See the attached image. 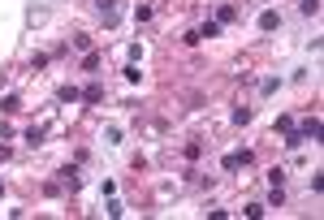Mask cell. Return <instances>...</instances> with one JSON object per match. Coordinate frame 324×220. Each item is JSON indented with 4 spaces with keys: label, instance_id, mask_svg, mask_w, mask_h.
I'll list each match as a JSON object with an SVG mask.
<instances>
[{
    "label": "cell",
    "instance_id": "obj_4",
    "mask_svg": "<svg viewBox=\"0 0 324 220\" xmlns=\"http://www.w3.org/2000/svg\"><path fill=\"white\" fill-rule=\"evenodd\" d=\"M221 35V22H203L199 31H194V39H216Z\"/></svg>",
    "mask_w": 324,
    "mask_h": 220
},
{
    "label": "cell",
    "instance_id": "obj_6",
    "mask_svg": "<svg viewBox=\"0 0 324 220\" xmlns=\"http://www.w3.org/2000/svg\"><path fill=\"white\" fill-rule=\"evenodd\" d=\"M298 134H302V138H320V121H315V117H311V121H302Z\"/></svg>",
    "mask_w": 324,
    "mask_h": 220
},
{
    "label": "cell",
    "instance_id": "obj_3",
    "mask_svg": "<svg viewBox=\"0 0 324 220\" xmlns=\"http://www.w3.org/2000/svg\"><path fill=\"white\" fill-rule=\"evenodd\" d=\"M61 186H65V190H78V186H82V181H78V168H74V164L61 168Z\"/></svg>",
    "mask_w": 324,
    "mask_h": 220
},
{
    "label": "cell",
    "instance_id": "obj_8",
    "mask_svg": "<svg viewBox=\"0 0 324 220\" xmlns=\"http://www.w3.org/2000/svg\"><path fill=\"white\" fill-rule=\"evenodd\" d=\"M22 138H26V143H31V147H39V143H43V130H39V126H31V130H26V134H22Z\"/></svg>",
    "mask_w": 324,
    "mask_h": 220
},
{
    "label": "cell",
    "instance_id": "obj_11",
    "mask_svg": "<svg viewBox=\"0 0 324 220\" xmlns=\"http://www.w3.org/2000/svg\"><path fill=\"white\" fill-rule=\"evenodd\" d=\"M82 69H86V73H99V56H95V52H86V61H82Z\"/></svg>",
    "mask_w": 324,
    "mask_h": 220
},
{
    "label": "cell",
    "instance_id": "obj_15",
    "mask_svg": "<svg viewBox=\"0 0 324 220\" xmlns=\"http://www.w3.org/2000/svg\"><path fill=\"white\" fill-rule=\"evenodd\" d=\"M0 194H5V186H0Z\"/></svg>",
    "mask_w": 324,
    "mask_h": 220
},
{
    "label": "cell",
    "instance_id": "obj_1",
    "mask_svg": "<svg viewBox=\"0 0 324 220\" xmlns=\"http://www.w3.org/2000/svg\"><path fill=\"white\" fill-rule=\"evenodd\" d=\"M277 26H281V13L277 9H264V13H259V31H277Z\"/></svg>",
    "mask_w": 324,
    "mask_h": 220
},
{
    "label": "cell",
    "instance_id": "obj_2",
    "mask_svg": "<svg viewBox=\"0 0 324 220\" xmlns=\"http://www.w3.org/2000/svg\"><path fill=\"white\" fill-rule=\"evenodd\" d=\"M242 164H251V151H229V156H225V168H229V173L242 168Z\"/></svg>",
    "mask_w": 324,
    "mask_h": 220
},
{
    "label": "cell",
    "instance_id": "obj_9",
    "mask_svg": "<svg viewBox=\"0 0 324 220\" xmlns=\"http://www.w3.org/2000/svg\"><path fill=\"white\" fill-rule=\"evenodd\" d=\"M0 108H5V113H18L22 99H18V95H5V99H0Z\"/></svg>",
    "mask_w": 324,
    "mask_h": 220
},
{
    "label": "cell",
    "instance_id": "obj_7",
    "mask_svg": "<svg viewBox=\"0 0 324 220\" xmlns=\"http://www.w3.org/2000/svg\"><path fill=\"white\" fill-rule=\"evenodd\" d=\"M82 99H86V104H99V99H104V91H99V82H91V86H86V91H82Z\"/></svg>",
    "mask_w": 324,
    "mask_h": 220
},
{
    "label": "cell",
    "instance_id": "obj_12",
    "mask_svg": "<svg viewBox=\"0 0 324 220\" xmlns=\"http://www.w3.org/2000/svg\"><path fill=\"white\" fill-rule=\"evenodd\" d=\"M216 22H221V26H225V22H234V9H229V5H221V9H216Z\"/></svg>",
    "mask_w": 324,
    "mask_h": 220
},
{
    "label": "cell",
    "instance_id": "obj_14",
    "mask_svg": "<svg viewBox=\"0 0 324 220\" xmlns=\"http://www.w3.org/2000/svg\"><path fill=\"white\" fill-rule=\"evenodd\" d=\"M302 13L311 18V13H320V0H302Z\"/></svg>",
    "mask_w": 324,
    "mask_h": 220
},
{
    "label": "cell",
    "instance_id": "obj_10",
    "mask_svg": "<svg viewBox=\"0 0 324 220\" xmlns=\"http://www.w3.org/2000/svg\"><path fill=\"white\" fill-rule=\"evenodd\" d=\"M302 143H307V138H302V134H298V130H290V138H285V147H290V151H298V147H302Z\"/></svg>",
    "mask_w": 324,
    "mask_h": 220
},
{
    "label": "cell",
    "instance_id": "obj_13",
    "mask_svg": "<svg viewBox=\"0 0 324 220\" xmlns=\"http://www.w3.org/2000/svg\"><path fill=\"white\" fill-rule=\"evenodd\" d=\"M281 203H285V190H281V186H272V199H268V207H281Z\"/></svg>",
    "mask_w": 324,
    "mask_h": 220
},
{
    "label": "cell",
    "instance_id": "obj_5",
    "mask_svg": "<svg viewBox=\"0 0 324 220\" xmlns=\"http://www.w3.org/2000/svg\"><path fill=\"white\" fill-rule=\"evenodd\" d=\"M56 99H61V104H74V99H82V91H78V86H61Z\"/></svg>",
    "mask_w": 324,
    "mask_h": 220
}]
</instances>
